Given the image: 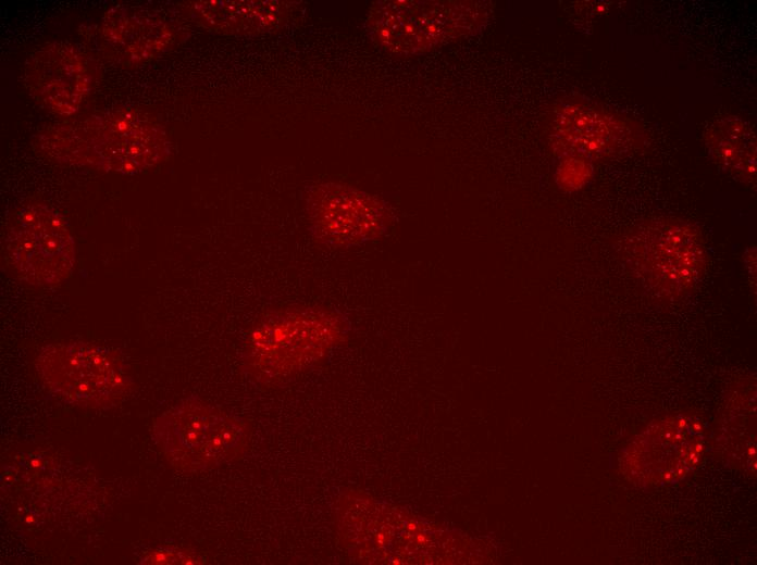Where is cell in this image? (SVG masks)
<instances>
[{"instance_id":"6da1fadb","label":"cell","mask_w":757,"mask_h":565,"mask_svg":"<svg viewBox=\"0 0 757 565\" xmlns=\"http://www.w3.org/2000/svg\"><path fill=\"white\" fill-rule=\"evenodd\" d=\"M40 154L63 164L134 174L161 163L171 142L164 127L139 110L120 108L40 131Z\"/></svg>"},{"instance_id":"7a4b0ae2","label":"cell","mask_w":757,"mask_h":565,"mask_svg":"<svg viewBox=\"0 0 757 565\" xmlns=\"http://www.w3.org/2000/svg\"><path fill=\"white\" fill-rule=\"evenodd\" d=\"M348 325L336 311L288 306L266 314L249 331L241 368L256 385L277 387L320 365Z\"/></svg>"},{"instance_id":"3957f363","label":"cell","mask_w":757,"mask_h":565,"mask_svg":"<svg viewBox=\"0 0 757 565\" xmlns=\"http://www.w3.org/2000/svg\"><path fill=\"white\" fill-rule=\"evenodd\" d=\"M622 259L653 299H685L703 280L709 256L700 229L691 222L661 217L634 226L622 238Z\"/></svg>"},{"instance_id":"277c9868","label":"cell","mask_w":757,"mask_h":565,"mask_svg":"<svg viewBox=\"0 0 757 565\" xmlns=\"http://www.w3.org/2000/svg\"><path fill=\"white\" fill-rule=\"evenodd\" d=\"M35 369L57 399L82 409H109L132 391L134 380L124 360L109 348L86 341L42 347Z\"/></svg>"},{"instance_id":"5b68a950","label":"cell","mask_w":757,"mask_h":565,"mask_svg":"<svg viewBox=\"0 0 757 565\" xmlns=\"http://www.w3.org/2000/svg\"><path fill=\"white\" fill-rule=\"evenodd\" d=\"M487 13L486 4L474 1H377L367 28L382 49L418 54L479 32Z\"/></svg>"},{"instance_id":"8992f818","label":"cell","mask_w":757,"mask_h":565,"mask_svg":"<svg viewBox=\"0 0 757 565\" xmlns=\"http://www.w3.org/2000/svg\"><path fill=\"white\" fill-rule=\"evenodd\" d=\"M248 425L197 395L177 402L157 417L153 438L169 463L202 470L235 459L248 440Z\"/></svg>"},{"instance_id":"52a82bcc","label":"cell","mask_w":757,"mask_h":565,"mask_svg":"<svg viewBox=\"0 0 757 565\" xmlns=\"http://www.w3.org/2000/svg\"><path fill=\"white\" fill-rule=\"evenodd\" d=\"M2 254L20 280L51 288L71 277L75 240L67 222L55 209L42 202H28L9 221Z\"/></svg>"},{"instance_id":"ba28073f","label":"cell","mask_w":757,"mask_h":565,"mask_svg":"<svg viewBox=\"0 0 757 565\" xmlns=\"http://www.w3.org/2000/svg\"><path fill=\"white\" fill-rule=\"evenodd\" d=\"M306 212L313 237L331 248L374 240L392 224V213L383 200L335 181L318 183L308 189Z\"/></svg>"},{"instance_id":"9c48e42d","label":"cell","mask_w":757,"mask_h":565,"mask_svg":"<svg viewBox=\"0 0 757 565\" xmlns=\"http://www.w3.org/2000/svg\"><path fill=\"white\" fill-rule=\"evenodd\" d=\"M549 140L558 155L591 162L630 153L644 143L645 136L636 123L622 115L568 98L551 111Z\"/></svg>"},{"instance_id":"30bf717a","label":"cell","mask_w":757,"mask_h":565,"mask_svg":"<svg viewBox=\"0 0 757 565\" xmlns=\"http://www.w3.org/2000/svg\"><path fill=\"white\" fill-rule=\"evenodd\" d=\"M702 420L690 414L650 424L624 452L623 470L646 485L675 484L699 463L704 452Z\"/></svg>"},{"instance_id":"8fae6325","label":"cell","mask_w":757,"mask_h":565,"mask_svg":"<svg viewBox=\"0 0 757 565\" xmlns=\"http://www.w3.org/2000/svg\"><path fill=\"white\" fill-rule=\"evenodd\" d=\"M181 28L159 11L140 5H116L84 30L90 49L110 62L137 66L167 50L178 40Z\"/></svg>"},{"instance_id":"7c38bea8","label":"cell","mask_w":757,"mask_h":565,"mask_svg":"<svg viewBox=\"0 0 757 565\" xmlns=\"http://www.w3.org/2000/svg\"><path fill=\"white\" fill-rule=\"evenodd\" d=\"M96 68L89 54L66 41H52L33 51L24 65L23 84L49 112L70 116L90 93Z\"/></svg>"},{"instance_id":"4fadbf2b","label":"cell","mask_w":757,"mask_h":565,"mask_svg":"<svg viewBox=\"0 0 757 565\" xmlns=\"http://www.w3.org/2000/svg\"><path fill=\"white\" fill-rule=\"evenodd\" d=\"M181 14L198 26L231 36H256L277 30L297 9L293 1H186Z\"/></svg>"},{"instance_id":"5bb4252c","label":"cell","mask_w":757,"mask_h":565,"mask_svg":"<svg viewBox=\"0 0 757 565\" xmlns=\"http://www.w3.org/2000/svg\"><path fill=\"white\" fill-rule=\"evenodd\" d=\"M709 156L736 180L756 184V133L753 125L736 116L713 120L704 133Z\"/></svg>"},{"instance_id":"9a60e30c","label":"cell","mask_w":757,"mask_h":565,"mask_svg":"<svg viewBox=\"0 0 757 565\" xmlns=\"http://www.w3.org/2000/svg\"><path fill=\"white\" fill-rule=\"evenodd\" d=\"M592 175L591 163L579 158H563L558 168L557 180L568 190L581 188Z\"/></svg>"},{"instance_id":"2e32d148","label":"cell","mask_w":757,"mask_h":565,"mask_svg":"<svg viewBox=\"0 0 757 565\" xmlns=\"http://www.w3.org/2000/svg\"><path fill=\"white\" fill-rule=\"evenodd\" d=\"M139 563L146 565L200 564L202 558L183 549L159 548L147 552Z\"/></svg>"}]
</instances>
